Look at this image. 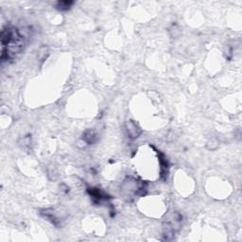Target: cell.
Instances as JSON below:
<instances>
[{
  "label": "cell",
  "mask_w": 242,
  "mask_h": 242,
  "mask_svg": "<svg viewBox=\"0 0 242 242\" xmlns=\"http://www.w3.org/2000/svg\"><path fill=\"white\" fill-rule=\"evenodd\" d=\"M48 48H45V46H42V48H40L39 52H38V59L41 61L45 60L46 58V55H48Z\"/></svg>",
  "instance_id": "3"
},
{
  "label": "cell",
  "mask_w": 242,
  "mask_h": 242,
  "mask_svg": "<svg viewBox=\"0 0 242 242\" xmlns=\"http://www.w3.org/2000/svg\"><path fill=\"white\" fill-rule=\"evenodd\" d=\"M70 5H72V2L63 1V2H59L57 7H58V9H60V10H67V9H69Z\"/></svg>",
  "instance_id": "4"
},
{
  "label": "cell",
  "mask_w": 242,
  "mask_h": 242,
  "mask_svg": "<svg viewBox=\"0 0 242 242\" xmlns=\"http://www.w3.org/2000/svg\"><path fill=\"white\" fill-rule=\"evenodd\" d=\"M83 139L86 141L87 143H93V142H95V140H96V134L94 133L92 131H87L85 133H84V137Z\"/></svg>",
  "instance_id": "2"
},
{
  "label": "cell",
  "mask_w": 242,
  "mask_h": 242,
  "mask_svg": "<svg viewBox=\"0 0 242 242\" xmlns=\"http://www.w3.org/2000/svg\"><path fill=\"white\" fill-rule=\"evenodd\" d=\"M127 131H128V133L130 134V136H131L132 138L137 137L140 134V130L133 121H130L127 123Z\"/></svg>",
  "instance_id": "1"
}]
</instances>
